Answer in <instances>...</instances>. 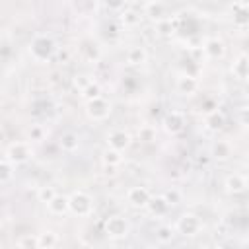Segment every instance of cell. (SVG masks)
Returning a JSON list of instances; mask_svg holds the SVG:
<instances>
[{"instance_id":"obj_1","label":"cell","mask_w":249,"mask_h":249,"mask_svg":"<svg viewBox=\"0 0 249 249\" xmlns=\"http://www.w3.org/2000/svg\"><path fill=\"white\" fill-rule=\"evenodd\" d=\"M27 53H29V56H31L33 62H37V64H47V62H51V60L56 56L58 45H56V41H54L49 33H37V35L29 41Z\"/></svg>"},{"instance_id":"obj_2","label":"cell","mask_w":249,"mask_h":249,"mask_svg":"<svg viewBox=\"0 0 249 249\" xmlns=\"http://www.w3.org/2000/svg\"><path fill=\"white\" fill-rule=\"evenodd\" d=\"M33 154H35V150H33L31 140H14L4 150V158H8L16 165L27 163L33 158Z\"/></svg>"},{"instance_id":"obj_3","label":"cell","mask_w":249,"mask_h":249,"mask_svg":"<svg viewBox=\"0 0 249 249\" xmlns=\"http://www.w3.org/2000/svg\"><path fill=\"white\" fill-rule=\"evenodd\" d=\"M175 230L179 235H185V237H195L198 233H202L204 230V222L198 214L195 212H183L177 220H175Z\"/></svg>"},{"instance_id":"obj_4","label":"cell","mask_w":249,"mask_h":249,"mask_svg":"<svg viewBox=\"0 0 249 249\" xmlns=\"http://www.w3.org/2000/svg\"><path fill=\"white\" fill-rule=\"evenodd\" d=\"M103 231L111 239H124L130 233V222L123 214H111L103 222Z\"/></svg>"},{"instance_id":"obj_5","label":"cell","mask_w":249,"mask_h":249,"mask_svg":"<svg viewBox=\"0 0 249 249\" xmlns=\"http://www.w3.org/2000/svg\"><path fill=\"white\" fill-rule=\"evenodd\" d=\"M93 198L86 193V191H74L70 195V214L78 216V218H88L93 214Z\"/></svg>"},{"instance_id":"obj_6","label":"cell","mask_w":249,"mask_h":249,"mask_svg":"<svg viewBox=\"0 0 249 249\" xmlns=\"http://www.w3.org/2000/svg\"><path fill=\"white\" fill-rule=\"evenodd\" d=\"M84 107H86V115H88L91 121H105V119H109L111 113H113L111 101L105 99L103 95L93 97V99H88Z\"/></svg>"},{"instance_id":"obj_7","label":"cell","mask_w":249,"mask_h":249,"mask_svg":"<svg viewBox=\"0 0 249 249\" xmlns=\"http://www.w3.org/2000/svg\"><path fill=\"white\" fill-rule=\"evenodd\" d=\"M185 124H187V117H185V113L179 111V109L167 111V113L163 115V119H161V126H163V130H165L169 136L181 134V132L185 130Z\"/></svg>"},{"instance_id":"obj_8","label":"cell","mask_w":249,"mask_h":249,"mask_svg":"<svg viewBox=\"0 0 249 249\" xmlns=\"http://www.w3.org/2000/svg\"><path fill=\"white\" fill-rule=\"evenodd\" d=\"M78 53H80V56H82L86 62H89V64L99 62L101 56H103V51H101L99 43L93 41V39H84V41H80Z\"/></svg>"},{"instance_id":"obj_9","label":"cell","mask_w":249,"mask_h":249,"mask_svg":"<svg viewBox=\"0 0 249 249\" xmlns=\"http://www.w3.org/2000/svg\"><path fill=\"white\" fill-rule=\"evenodd\" d=\"M105 142L111 148H117L121 152H126L130 148V144H132V136H130V132H126L123 128H113V130L107 132Z\"/></svg>"},{"instance_id":"obj_10","label":"cell","mask_w":249,"mask_h":249,"mask_svg":"<svg viewBox=\"0 0 249 249\" xmlns=\"http://www.w3.org/2000/svg\"><path fill=\"white\" fill-rule=\"evenodd\" d=\"M150 196H152V193L144 185H134L126 191V202L132 208H146Z\"/></svg>"},{"instance_id":"obj_11","label":"cell","mask_w":249,"mask_h":249,"mask_svg":"<svg viewBox=\"0 0 249 249\" xmlns=\"http://www.w3.org/2000/svg\"><path fill=\"white\" fill-rule=\"evenodd\" d=\"M175 89L181 95H195L200 89V82L195 76L183 72V74H177V78H175Z\"/></svg>"},{"instance_id":"obj_12","label":"cell","mask_w":249,"mask_h":249,"mask_svg":"<svg viewBox=\"0 0 249 249\" xmlns=\"http://www.w3.org/2000/svg\"><path fill=\"white\" fill-rule=\"evenodd\" d=\"M224 189L230 195H241V193H245L249 189V179L243 173H230L224 179Z\"/></svg>"},{"instance_id":"obj_13","label":"cell","mask_w":249,"mask_h":249,"mask_svg":"<svg viewBox=\"0 0 249 249\" xmlns=\"http://www.w3.org/2000/svg\"><path fill=\"white\" fill-rule=\"evenodd\" d=\"M146 210H148L152 216H156V218H163V216L169 214L171 202L167 200L165 195H152L150 200H148V204H146Z\"/></svg>"},{"instance_id":"obj_14","label":"cell","mask_w":249,"mask_h":249,"mask_svg":"<svg viewBox=\"0 0 249 249\" xmlns=\"http://www.w3.org/2000/svg\"><path fill=\"white\" fill-rule=\"evenodd\" d=\"M202 51L208 58L212 60H222L226 56V43L220 39V37H208L204 43H202Z\"/></svg>"},{"instance_id":"obj_15","label":"cell","mask_w":249,"mask_h":249,"mask_svg":"<svg viewBox=\"0 0 249 249\" xmlns=\"http://www.w3.org/2000/svg\"><path fill=\"white\" fill-rule=\"evenodd\" d=\"M230 70H231V74H233L235 80H239V82H249V54H245V53L237 54V56L233 58Z\"/></svg>"},{"instance_id":"obj_16","label":"cell","mask_w":249,"mask_h":249,"mask_svg":"<svg viewBox=\"0 0 249 249\" xmlns=\"http://www.w3.org/2000/svg\"><path fill=\"white\" fill-rule=\"evenodd\" d=\"M124 62L126 66H144L148 62V51L142 45H132L124 53Z\"/></svg>"},{"instance_id":"obj_17","label":"cell","mask_w":249,"mask_h":249,"mask_svg":"<svg viewBox=\"0 0 249 249\" xmlns=\"http://www.w3.org/2000/svg\"><path fill=\"white\" fill-rule=\"evenodd\" d=\"M47 210L53 216H66V214H70V196L58 193L51 202H47Z\"/></svg>"},{"instance_id":"obj_18","label":"cell","mask_w":249,"mask_h":249,"mask_svg":"<svg viewBox=\"0 0 249 249\" xmlns=\"http://www.w3.org/2000/svg\"><path fill=\"white\" fill-rule=\"evenodd\" d=\"M58 148L62 150V152H66V154H74L78 148H80V136L76 134V132H72V130H66V132H62L60 136H58Z\"/></svg>"},{"instance_id":"obj_19","label":"cell","mask_w":249,"mask_h":249,"mask_svg":"<svg viewBox=\"0 0 249 249\" xmlns=\"http://www.w3.org/2000/svg\"><path fill=\"white\" fill-rule=\"evenodd\" d=\"M231 152H233V148H231V144H230L228 140H216V142L210 146V158H214V160H218V161L230 160Z\"/></svg>"},{"instance_id":"obj_20","label":"cell","mask_w":249,"mask_h":249,"mask_svg":"<svg viewBox=\"0 0 249 249\" xmlns=\"http://www.w3.org/2000/svg\"><path fill=\"white\" fill-rule=\"evenodd\" d=\"M175 235H177L175 224H173V226H171V224H160V226L154 230V237H156V241H158L160 245L171 243V241L175 239Z\"/></svg>"},{"instance_id":"obj_21","label":"cell","mask_w":249,"mask_h":249,"mask_svg":"<svg viewBox=\"0 0 249 249\" xmlns=\"http://www.w3.org/2000/svg\"><path fill=\"white\" fill-rule=\"evenodd\" d=\"M224 124H226V117H224V113H222V111L214 109V111L206 113V117H204V126H206L208 130L218 132L220 128H224Z\"/></svg>"},{"instance_id":"obj_22","label":"cell","mask_w":249,"mask_h":249,"mask_svg":"<svg viewBox=\"0 0 249 249\" xmlns=\"http://www.w3.org/2000/svg\"><path fill=\"white\" fill-rule=\"evenodd\" d=\"M123 152L121 150H117V148H111V146H107L103 152H101V161H103V165H109V167H119L121 163H123Z\"/></svg>"},{"instance_id":"obj_23","label":"cell","mask_w":249,"mask_h":249,"mask_svg":"<svg viewBox=\"0 0 249 249\" xmlns=\"http://www.w3.org/2000/svg\"><path fill=\"white\" fill-rule=\"evenodd\" d=\"M144 16H148V18H152V19H156V21L163 19V16H165V6H163V2H161V0H148V2L144 4Z\"/></svg>"},{"instance_id":"obj_24","label":"cell","mask_w":249,"mask_h":249,"mask_svg":"<svg viewBox=\"0 0 249 249\" xmlns=\"http://www.w3.org/2000/svg\"><path fill=\"white\" fill-rule=\"evenodd\" d=\"M37 239H39V249H53L60 241L58 233L53 230H43L41 233H37Z\"/></svg>"},{"instance_id":"obj_25","label":"cell","mask_w":249,"mask_h":249,"mask_svg":"<svg viewBox=\"0 0 249 249\" xmlns=\"http://www.w3.org/2000/svg\"><path fill=\"white\" fill-rule=\"evenodd\" d=\"M16 177V163H12L8 158H2L0 161V183L6 187L12 183V179Z\"/></svg>"},{"instance_id":"obj_26","label":"cell","mask_w":249,"mask_h":249,"mask_svg":"<svg viewBox=\"0 0 249 249\" xmlns=\"http://www.w3.org/2000/svg\"><path fill=\"white\" fill-rule=\"evenodd\" d=\"M119 19H121L123 27H136V25L142 21V16H140V12H136L134 8H124V10L121 12Z\"/></svg>"},{"instance_id":"obj_27","label":"cell","mask_w":249,"mask_h":249,"mask_svg":"<svg viewBox=\"0 0 249 249\" xmlns=\"http://www.w3.org/2000/svg\"><path fill=\"white\" fill-rule=\"evenodd\" d=\"M16 247H19V249H39L37 233H35V235H31V233H23L21 237L16 239Z\"/></svg>"},{"instance_id":"obj_28","label":"cell","mask_w":249,"mask_h":249,"mask_svg":"<svg viewBox=\"0 0 249 249\" xmlns=\"http://www.w3.org/2000/svg\"><path fill=\"white\" fill-rule=\"evenodd\" d=\"M56 195H58V193H56V189H54L53 185H41V187L37 189V200L43 202V204L51 202Z\"/></svg>"},{"instance_id":"obj_29","label":"cell","mask_w":249,"mask_h":249,"mask_svg":"<svg viewBox=\"0 0 249 249\" xmlns=\"http://www.w3.org/2000/svg\"><path fill=\"white\" fill-rule=\"evenodd\" d=\"M47 136V128L43 124H31L27 130V140L31 142H43Z\"/></svg>"},{"instance_id":"obj_30","label":"cell","mask_w":249,"mask_h":249,"mask_svg":"<svg viewBox=\"0 0 249 249\" xmlns=\"http://www.w3.org/2000/svg\"><path fill=\"white\" fill-rule=\"evenodd\" d=\"M93 82H95V80H93L91 76H88V74H76V76L72 78V86H74L80 93H82L89 84H93Z\"/></svg>"},{"instance_id":"obj_31","label":"cell","mask_w":249,"mask_h":249,"mask_svg":"<svg viewBox=\"0 0 249 249\" xmlns=\"http://www.w3.org/2000/svg\"><path fill=\"white\" fill-rule=\"evenodd\" d=\"M138 138H140L142 142H146V144L154 142V140H156V126H152V124H142V126L138 128Z\"/></svg>"},{"instance_id":"obj_32","label":"cell","mask_w":249,"mask_h":249,"mask_svg":"<svg viewBox=\"0 0 249 249\" xmlns=\"http://www.w3.org/2000/svg\"><path fill=\"white\" fill-rule=\"evenodd\" d=\"M80 95H82L86 101H88V99H93V97H99V95H101V86H99L97 82H93V84H89Z\"/></svg>"},{"instance_id":"obj_33","label":"cell","mask_w":249,"mask_h":249,"mask_svg":"<svg viewBox=\"0 0 249 249\" xmlns=\"http://www.w3.org/2000/svg\"><path fill=\"white\" fill-rule=\"evenodd\" d=\"M103 4L111 12H123L126 8V0H103Z\"/></svg>"},{"instance_id":"obj_34","label":"cell","mask_w":249,"mask_h":249,"mask_svg":"<svg viewBox=\"0 0 249 249\" xmlns=\"http://www.w3.org/2000/svg\"><path fill=\"white\" fill-rule=\"evenodd\" d=\"M158 23V29H160V33L161 35H171L173 33V23H171V19H160V21H156Z\"/></svg>"},{"instance_id":"obj_35","label":"cell","mask_w":249,"mask_h":249,"mask_svg":"<svg viewBox=\"0 0 249 249\" xmlns=\"http://www.w3.org/2000/svg\"><path fill=\"white\" fill-rule=\"evenodd\" d=\"M163 195H165V196H167V200H169V202H171V206H173V204H177V202H179V193H177V191H175V189H171V191H167V193H163Z\"/></svg>"},{"instance_id":"obj_36","label":"cell","mask_w":249,"mask_h":249,"mask_svg":"<svg viewBox=\"0 0 249 249\" xmlns=\"http://www.w3.org/2000/svg\"><path fill=\"white\" fill-rule=\"evenodd\" d=\"M239 124L249 126V109H241L239 111Z\"/></svg>"},{"instance_id":"obj_37","label":"cell","mask_w":249,"mask_h":249,"mask_svg":"<svg viewBox=\"0 0 249 249\" xmlns=\"http://www.w3.org/2000/svg\"><path fill=\"white\" fill-rule=\"evenodd\" d=\"M235 4H237L239 8H245V10H249V0H235Z\"/></svg>"},{"instance_id":"obj_38","label":"cell","mask_w":249,"mask_h":249,"mask_svg":"<svg viewBox=\"0 0 249 249\" xmlns=\"http://www.w3.org/2000/svg\"><path fill=\"white\" fill-rule=\"evenodd\" d=\"M243 163H245V167H249V152H245V156H243Z\"/></svg>"}]
</instances>
